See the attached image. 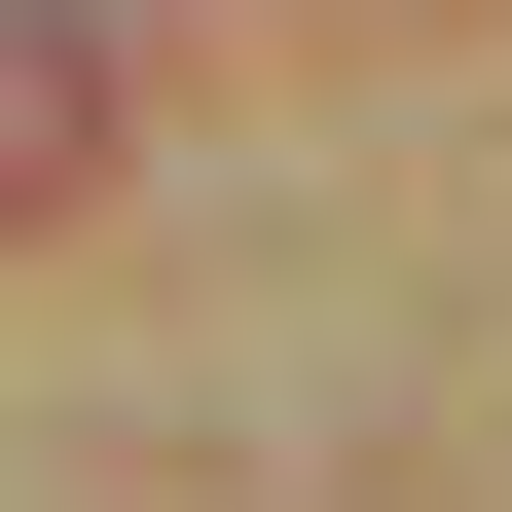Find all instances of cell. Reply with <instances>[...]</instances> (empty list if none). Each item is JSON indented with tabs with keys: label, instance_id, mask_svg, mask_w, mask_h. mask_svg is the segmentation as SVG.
<instances>
[{
	"label": "cell",
	"instance_id": "obj_1",
	"mask_svg": "<svg viewBox=\"0 0 512 512\" xmlns=\"http://www.w3.org/2000/svg\"><path fill=\"white\" fill-rule=\"evenodd\" d=\"M110 110H147V74H110L74 0H0V220H74V183H110Z\"/></svg>",
	"mask_w": 512,
	"mask_h": 512
}]
</instances>
